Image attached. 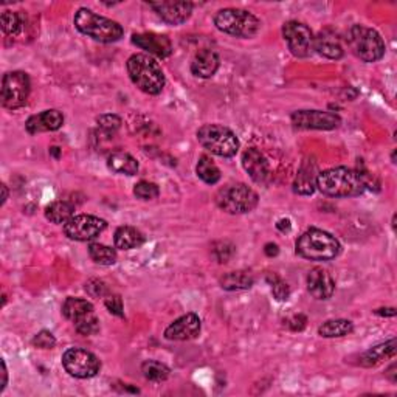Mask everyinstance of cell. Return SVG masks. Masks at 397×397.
<instances>
[{"label":"cell","mask_w":397,"mask_h":397,"mask_svg":"<svg viewBox=\"0 0 397 397\" xmlns=\"http://www.w3.org/2000/svg\"><path fill=\"white\" fill-rule=\"evenodd\" d=\"M369 186L366 174L357 170L337 166L318 174L317 190L327 197H357Z\"/></svg>","instance_id":"1"},{"label":"cell","mask_w":397,"mask_h":397,"mask_svg":"<svg viewBox=\"0 0 397 397\" xmlns=\"http://www.w3.org/2000/svg\"><path fill=\"white\" fill-rule=\"evenodd\" d=\"M130 81L148 95H158L166 84L165 73L158 62L146 53H135L128 59Z\"/></svg>","instance_id":"2"},{"label":"cell","mask_w":397,"mask_h":397,"mask_svg":"<svg viewBox=\"0 0 397 397\" xmlns=\"http://www.w3.org/2000/svg\"><path fill=\"white\" fill-rule=\"evenodd\" d=\"M295 250L304 260L324 262L336 260L341 252V244L324 230L309 228L297 239Z\"/></svg>","instance_id":"3"},{"label":"cell","mask_w":397,"mask_h":397,"mask_svg":"<svg viewBox=\"0 0 397 397\" xmlns=\"http://www.w3.org/2000/svg\"><path fill=\"white\" fill-rule=\"evenodd\" d=\"M75 29L101 44H114L124 34L123 27L112 19L103 17L89 8H80L73 17Z\"/></svg>","instance_id":"4"},{"label":"cell","mask_w":397,"mask_h":397,"mask_svg":"<svg viewBox=\"0 0 397 397\" xmlns=\"http://www.w3.org/2000/svg\"><path fill=\"white\" fill-rule=\"evenodd\" d=\"M214 25L219 31L234 38H255L261 30V22L252 13L241 8L219 10L214 16Z\"/></svg>","instance_id":"5"},{"label":"cell","mask_w":397,"mask_h":397,"mask_svg":"<svg viewBox=\"0 0 397 397\" xmlns=\"http://www.w3.org/2000/svg\"><path fill=\"white\" fill-rule=\"evenodd\" d=\"M197 140L211 154L224 158L234 157L241 146L234 132L222 124H204L197 130Z\"/></svg>","instance_id":"6"},{"label":"cell","mask_w":397,"mask_h":397,"mask_svg":"<svg viewBox=\"0 0 397 397\" xmlns=\"http://www.w3.org/2000/svg\"><path fill=\"white\" fill-rule=\"evenodd\" d=\"M347 43L355 57L368 64L380 61L385 54V43L380 34L365 25H352Z\"/></svg>","instance_id":"7"},{"label":"cell","mask_w":397,"mask_h":397,"mask_svg":"<svg viewBox=\"0 0 397 397\" xmlns=\"http://www.w3.org/2000/svg\"><path fill=\"white\" fill-rule=\"evenodd\" d=\"M216 204L228 214H246L260 204V196L246 183H232L220 188L216 194Z\"/></svg>","instance_id":"8"},{"label":"cell","mask_w":397,"mask_h":397,"mask_svg":"<svg viewBox=\"0 0 397 397\" xmlns=\"http://www.w3.org/2000/svg\"><path fill=\"white\" fill-rule=\"evenodd\" d=\"M31 92V82L25 72H10L2 80V104L3 107L16 110L25 106Z\"/></svg>","instance_id":"9"},{"label":"cell","mask_w":397,"mask_h":397,"mask_svg":"<svg viewBox=\"0 0 397 397\" xmlns=\"http://www.w3.org/2000/svg\"><path fill=\"white\" fill-rule=\"evenodd\" d=\"M62 366L76 379H92L101 369V361L95 354L81 347H70L62 354Z\"/></svg>","instance_id":"10"},{"label":"cell","mask_w":397,"mask_h":397,"mask_svg":"<svg viewBox=\"0 0 397 397\" xmlns=\"http://www.w3.org/2000/svg\"><path fill=\"white\" fill-rule=\"evenodd\" d=\"M283 38L295 58H309L313 53L315 36L308 25L298 20H289L283 25Z\"/></svg>","instance_id":"11"},{"label":"cell","mask_w":397,"mask_h":397,"mask_svg":"<svg viewBox=\"0 0 397 397\" xmlns=\"http://www.w3.org/2000/svg\"><path fill=\"white\" fill-rule=\"evenodd\" d=\"M106 228L107 222L98 216L78 214L64 224V234L72 241L87 242L98 238Z\"/></svg>","instance_id":"12"},{"label":"cell","mask_w":397,"mask_h":397,"mask_svg":"<svg viewBox=\"0 0 397 397\" xmlns=\"http://www.w3.org/2000/svg\"><path fill=\"white\" fill-rule=\"evenodd\" d=\"M290 121L297 129L303 130H332L340 126L341 118L327 110H295Z\"/></svg>","instance_id":"13"},{"label":"cell","mask_w":397,"mask_h":397,"mask_svg":"<svg viewBox=\"0 0 397 397\" xmlns=\"http://www.w3.org/2000/svg\"><path fill=\"white\" fill-rule=\"evenodd\" d=\"M132 44L146 52L149 57L168 58L172 53V44L168 36L157 33H138L132 34Z\"/></svg>","instance_id":"14"},{"label":"cell","mask_w":397,"mask_h":397,"mask_svg":"<svg viewBox=\"0 0 397 397\" xmlns=\"http://www.w3.org/2000/svg\"><path fill=\"white\" fill-rule=\"evenodd\" d=\"M200 318L196 313H186L177 318L165 329V338L171 341H188L199 337L200 334Z\"/></svg>","instance_id":"15"},{"label":"cell","mask_w":397,"mask_h":397,"mask_svg":"<svg viewBox=\"0 0 397 397\" xmlns=\"http://www.w3.org/2000/svg\"><path fill=\"white\" fill-rule=\"evenodd\" d=\"M149 6L168 25H182L193 15L191 2H151Z\"/></svg>","instance_id":"16"},{"label":"cell","mask_w":397,"mask_h":397,"mask_svg":"<svg viewBox=\"0 0 397 397\" xmlns=\"http://www.w3.org/2000/svg\"><path fill=\"white\" fill-rule=\"evenodd\" d=\"M308 290L315 299H329L336 292V281H334L329 270L323 267H313L308 275Z\"/></svg>","instance_id":"17"},{"label":"cell","mask_w":397,"mask_h":397,"mask_svg":"<svg viewBox=\"0 0 397 397\" xmlns=\"http://www.w3.org/2000/svg\"><path fill=\"white\" fill-rule=\"evenodd\" d=\"M64 124V115L58 109L44 110V112L31 115L25 123V129L30 135H38L43 132H53L62 128Z\"/></svg>","instance_id":"18"},{"label":"cell","mask_w":397,"mask_h":397,"mask_svg":"<svg viewBox=\"0 0 397 397\" xmlns=\"http://www.w3.org/2000/svg\"><path fill=\"white\" fill-rule=\"evenodd\" d=\"M242 166L256 183H266L270 177V165L260 151L250 148L242 154Z\"/></svg>","instance_id":"19"},{"label":"cell","mask_w":397,"mask_h":397,"mask_svg":"<svg viewBox=\"0 0 397 397\" xmlns=\"http://www.w3.org/2000/svg\"><path fill=\"white\" fill-rule=\"evenodd\" d=\"M220 58L219 54L210 48H204L196 53L191 62V73L202 80H210L219 70Z\"/></svg>","instance_id":"20"},{"label":"cell","mask_w":397,"mask_h":397,"mask_svg":"<svg viewBox=\"0 0 397 397\" xmlns=\"http://www.w3.org/2000/svg\"><path fill=\"white\" fill-rule=\"evenodd\" d=\"M318 174L315 162H304L295 177L294 193L299 196H310L315 193Z\"/></svg>","instance_id":"21"},{"label":"cell","mask_w":397,"mask_h":397,"mask_svg":"<svg viewBox=\"0 0 397 397\" xmlns=\"http://www.w3.org/2000/svg\"><path fill=\"white\" fill-rule=\"evenodd\" d=\"M114 244H115V248L128 252V250H134V248L143 246L144 234L135 227L124 225V227L117 228V232L114 234Z\"/></svg>","instance_id":"22"},{"label":"cell","mask_w":397,"mask_h":397,"mask_svg":"<svg viewBox=\"0 0 397 397\" xmlns=\"http://www.w3.org/2000/svg\"><path fill=\"white\" fill-rule=\"evenodd\" d=\"M396 355V338H391L387 343H382L368 350L365 354H361L360 357V365L371 368V366H377L379 364H382L383 360L393 359Z\"/></svg>","instance_id":"23"},{"label":"cell","mask_w":397,"mask_h":397,"mask_svg":"<svg viewBox=\"0 0 397 397\" xmlns=\"http://www.w3.org/2000/svg\"><path fill=\"white\" fill-rule=\"evenodd\" d=\"M313 52H317L322 57L327 59H341L345 54L343 47H341L337 36L331 33H322L318 38H315V45H313Z\"/></svg>","instance_id":"24"},{"label":"cell","mask_w":397,"mask_h":397,"mask_svg":"<svg viewBox=\"0 0 397 397\" xmlns=\"http://www.w3.org/2000/svg\"><path fill=\"white\" fill-rule=\"evenodd\" d=\"M107 168L115 174L123 176H135L138 172V162L128 152L118 151L107 157Z\"/></svg>","instance_id":"25"},{"label":"cell","mask_w":397,"mask_h":397,"mask_svg":"<svg viewBox=\"0 0 397 397\" xmlns=\"http://www.w3.org/2000/svg\"><path fill=\"white\" fill-rule=\"evenodd\" d=\"M220 287L228 292L247 290L255 284V276L248 270H236L220 278Z\"/></svg>","instance_id":"26"},{"label":"cell","mask_w":397,"mask_h":397,"mask_svg":"<svg viewBox=\"0 0 397 397\" xmlns=\"http://www.w3.org/2000/svg\"><path fill=\"white\" fill-rule=\"evenodd\" d=\"M75 216V205L67 200H57L45 208V218L52 224L64 225Z\"/></svg>","instance_id":"27"},{"label":"cell","mask_w":397,"mask_h":397,"mask_svg":"<svg viewBox=\"0 0 397 397\" xmlns=\"http://www.w3.org/2000/svg\"><path fill=\"white\" fill-rule=\"evenodd\" d=\"M354 331V324L350 320L337 318V320H327L322 326L318 327V336L323 338H340L346 337Z\"/></svg>","instance_id":"28"},{"label":"cell","mask_w":397,"mask_h":397,"mask_svg":"<svg viewBox=\"0 0 397 397\" xmlns=\"http://www.w3.org/2000/svg\"><path fill=\"white\" fill-rule=\"evenodd\" d=\"M92 312H95L92 303L82 298H67L64 304H62V315L73 323Z\"/></svg>","instance_id":"29"},{"label":"cell","mask_w":397,"mask_h":397,"mask_svg":"<svg viewBox=\"0 0 397 397\" xmlns=\"http://www.w3.org/2000/svg\"><path fill=\"white\" fill-rule=\"evenodd\" d=\"M197 177L200 180H204L208 185H216L220 180V171L213 160L208 156H202L196 166Z\"/></svg>","instance_id":"30"},{"label":"cell","mask_w":397,"mask_h":397,"mask_svg":"<svg viewBox=\"0 0 397 397\" xmlns=\"http://www.w3.org/2000/svg\"><path fill=\"white\" fill-rule=\"evenodd\" d=\"M89 256L92 261L100 264V266H112L117 262V250L112 247L104 246V244L93 242L89 246Z\"/></svg>","instance_id":"31"},{"label":"cell","mask_w":397,"mask_h":397,"mask_svg":"<svg viewBox=\"0 0 397 397\" xmlns=\"http://www.w3.org/2000/svg\"><path fill=\"white\" fill-rule=\"evenodd\" d=\"M142 373L144 375L146 380L149 382H165L166 379L170 377V368L166 366L162 361L157 360H146L142 364Z\"/></svg>","instance_id":"32"},{"label":"cell","mask_w":397,"mask_h":397,"mask_svg":"<svg viewBox=\"0 0 397 397\" xmlns=\"http://www.w3.org/2000/svg\"><path fill=\"white\" fill-rule=\"evenodd\" d=\"M2 30L8 36H17L24 30V17L19 13L5 11L2 13Z\"/></svg>","instance_id":"33"},{"label":"cell","mask_w":397,"mask_h":397,"mask_svg":"<svg viewBox=\"0 0 397 397\" xmlns=\"http://www.w3.org/2000/svg\"><path fill=\"white\" fill-rule=\"evenodd\" d=\"M75 329L78 334H81V336H93V334H96L100 331V320L98 317L95 315V312L92 313H89V315L86 317H82L81 320H78V322H75Z\"/></svg>","instance_id":"34"},{"label":"cell","mask_w":397,"mask_h":397,"mask_svg":"<svg viewBox=\"0 0 397 397\" xmlns=\"http://www.w3.org/2000/svg\"><path fill=\"white\" fill-rule=\"evenodd\" d=\"M267 281L271 285V294L278 299V301H287L290 297V289L285 281H283L280 276L275 274H270L267 276Z\"/></svg>","instance_id":"35"},{"label":"cell","mask_w":397,"mask_h":397,"mask_svg":"<svg viewBox=\"0 0 397 397\" xmlns=\"http://www.w3.org/2000/svg\"><path fill=\"white\" fill-rule=\"evenodd\" d=\"M160 190L156 183L148 182V180H142L134 186V196L140 200H154L158 197Z\"/></svg>","instance_id":"36"},{"label":"cell","mask_w":397,"mask_h":397,"mask_svg":"<svg viewBox=\"0 0 397 397\" xmlns=\"http://www.w3.org/2000/svg\"><path fill=\"white\" fill-rule=\"evenodd\" d=\"M96 123H98V129L103 132V134L107 135H114L115 132L121 128V118L118 115H112V114H106L96 118Z\"/></svg>","instance_id":"37"},{"label":"cell","mask_w":397,"mask_h":397,"mask_svg":"<svg viewBox=\"0 0 397 397\" xmlns=\"http://www.w3.org/2000/svg\"><path fill=\"white\" fill-rule=\"evenodd\" d=\"M213 253L216 256V260H218L220 264L228 262L230 260H232V256L234 255V246L233 244H230L228 241L216 242L213 247Z\"/></svg>","instance_id":"38"},{"label":"cell","mask_w":397,"mask_h":397,"mask_svg":"<svg viewBox=\"0 0 397 397\" xmlns=\"http://www.w3.org/2000/svg\"><path fill=\"white\" fill-rule=\"evenodd\" d=\"M31 343L34 347H40V350H53L54 345H57V338L53 337L52 332L40 331L34 336Z\"/></svg>","instance_id":"39"},{"label":"cell","mask_w":397,"mask_h":397,"mask_svg":"<svg viewBox=\"0 0 397 397\" xmlns=\"http://www.w3.org/2000/svg\"><path fill=\"white\" fill-rule=\"evenodd\" d=\"M86 292L93 298H100V297H106L107 294V285L101 280H90L86 283Z\"/></svg>","instance_id":"40"},{"label":"cell","mask_w":397,"mask_h":397,"mask_svg":"<svg viewBox=\"0 0 397 397\" xmlns=\"http://www.w3.org/2000/svg\"><path fill=\"white\" fill-rule=\"evenodd\" d=\"M104 306H106L107 310L110 313H114L117 317H124L123 312V301L120 295H109L106 299H104Z\"/></svg>","instance_id":"41"},{"label":"cell","mask_w":397,"mask_h":397,"mask_svg":"<svg viewBox=\"0 0 397 397\" xmlns=\"http://www.w3.org/2000/svg\"><path fill=\"white\" fill-rule=\"evenodd\" d=\"M6 385H8V369H6L5 360H2V383H0V393L5 391Z\"/></svg>","instance_id":"42"},{"label":"cell","mask_w":397,"mask_h":397,"mask_svg":"<svg viewBox=\"0 0 397 397\" xmlns=\"http://www.w3.org/2000/svg\"><path fill=\"white\" fill-rule=\"evenodd\" d=\"M264 252H266V255H267V256L274 257V256H276L278 253H280V248H278L276 244H274V242H269V244H266V248H264Z\"/></svg>","instance_id":"43"},{"label":"cell","mask_w":397,"mask_h":397,"mask_svg":"<svg viewBox=\"0 0 397 397\" xmlns=\"http://www.w3.org/2000/svg\"><path fill=\"white\" fill-rule=\"evenodd\" d=\"M276 228L280 230V232H283V233L290 232V228H292L290 220H289V219H281V220L276 224Z\"/></svg>","instance_id":"44"},{"label":"cell","mask_w":397,"mask_h":397,"mask_svg":"<svg viewBox=\"0 0 397 397\" xmlns=\"http://www.w3.org/2000/svg\"><path fill=\"white\" fill-rule=\"evenodd\" d=\"M375 313H377V315H382V317H394L396 315V309H393V308L379 309V310H375Z\"/></svg>","instance_id":"45"},{"label":"cell","mask_w":397,"mask_h":397,"mask_svg":"<svg viewBox=\"0 0 397 397\" xmlns=\"http://www.w3.org/2000/svg\"><path fill=\"white\" fill-rule=\"evenodd\" d=\"M6 199H8V188H6L5 183H2V202H0V205H5Z\"/></svg>","instance_id":"46"}]
</instances>
